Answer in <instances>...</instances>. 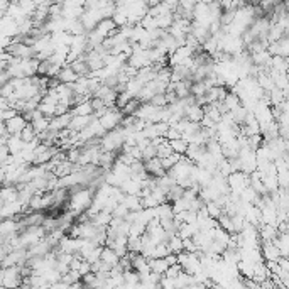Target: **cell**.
<instances>
[{"instance_id": "6da1fadb", "label": "cell", "mask_w": 289, "mask_h": 289, "mask_svg": "<svg viewBox=\"0 0 289 289\" xmlns=\"http://www.w3.org/2000/svg\"><path fill=\"white\" fill-rule=\"evenodd\" d=\"M68 193H70V198H68V201H70V212L76 217V215L85 213L90 208L95 190H92L88 186H75Z\"/></svg>"}, {"instance_id": "7a4b0ae2", "label": "cell", "mask_w": 289, "mask_h": 289, "mask_svg": "<svg viewBox=\"0 0 289 289\" xmlns=\"http://www.w3.org/2000/svg\"><path fill=\"white\" fill-rule=\"evenodd\" d=\"M124 140H125V135H124V129L122 127H117L115 130H110L100 139V149L102 152H117L120 147L124 146Z\"/></svg>"}, {"instance_id": "3957f363", "label": "cell", "mask_w": 289, "mask_h": 289, "mask_svg": "<svg viewBox=\"0 0 289 289\" xmlns=\"http://www.w3.org/2000/svg\"><path fill=\"white\" fill-rule=\"evenodd\" d=\"M122 119H124V115L119 108H108V112L102 115V117L98 119V122L103 127L105 132H110V130H115L117 127H120Z\"/></svg>"}, {"instance_id": "277c9868", "label": "cell", "mask_w": 289, "mask_h": 289, "mask_svg": "<svg viewBox=\"0 0 289 289\" xmlns=\"http://www.w3.org/2000/svg\"><path fill=\"white\" fill-rule=\"evenodd\" d=\"M22 286V276H20V267H7L4 269L2 276V287L4 289H17Z\"/></svg>"}, {"instance_id": "5b68a950", "label": "cell", "mask_w": 289, "mask_h": 289, "mask_svg": "<svg viewBox=\"0 0 289 289\" xmlns=\"http://www.w3.org/2000/svg\"><path fill=\"white\" fill-rule=\"evenodd\" d=\"M20 234V225H19V220H14V218H5V220H0V239L5 240L12 235H17Z\"/></svg>"}, {"instance_id": "8992f818", "label": "cell", "mask_w": 289, "mask_h": 289, "mask_svg": "<svg viewBox=\"0 0 289 289\" xmlns=\"http://www.w3.org/2000/svg\"><path fill=\"white\" fill-rule=\"evenodd\" d=\"M22 212H24V207L17 201V199H15V201H10V203H5L0 207V220H5V218L17 220L15 217L20 215Z\"/></svg>"}, {"instance_id": "52a82bcc", "label": "cell", "mask_w": 289, "mask_h": 289, "mask_svg": "<svg viewBox=\"0 0 289 289\" xmlns=\"http://www.w3.org/2000/svg\"><path fill=\"white\" fill-rule=\"evenodd\" d=\"M259 250H261V257L266 259V262H277V259L281 257L274 242H262L259 245Z\"/></svg>"}, {"instance_id": "ba28073f", "label": "cell", "mask_w": 289, "mask_h": 289, "mask_svg": "<svg viewBox=\"0 0 289 289\" xmlns=\"http://www.w3.org/2000/svg\"><path fill=\"white\" fill-rule=\"evenodd\" d=\"M93 120H95L93 115H75V117L71 115V122H70V125H68V129H70L71 132L78 134V132H81L83 129H86Z\"/></svg>"}, {"instance_id": "9c48e42d", "label": "cell", "mask_w": 289, "mask_h": 289, "mask_svg": "<svg viewBox=\"0 0 289 289\" xmlns=\"http://www.w3.org/2000/svg\"><path fill=\"white\" fill-rule=\"evenodd\" d=\"M25 125H27V122H25L22 115L19 113V115H15L14 119H10L5 122V129H7L9 135H19L25 129Z\"/></svg>"}, {"instance_id": "30bf717a", "label": "cell", "mask_w": 289, "mask_h": 289, "mask_svg": "<svg viewBox=\"0 0 289 289\" xmlns=\"http://www.w3.org/2000/svg\"><path fill=\"white\" fill-rule=\"evenodd\" d=\"M71 122V113L68 112L65 115H57V117L49 119V130H54V132H61V130L68 129V125Z\"/></svg>"}, {"instance_id": "8fae6325", "label": "cell", "mask_w": 289, "mask_h": 289, "mask_svg": "<svg viewBox=\"0 0 289 289\" xmlns=\"http://www.w3.org/2000/svg\"><path fill=\"white\" fill-rule=\"evenodd\" d=\"M144 169L147 172V176H151V178H161L166 175V171L162 169L161 161L157 159V157H154V159H151V161H146Z\"/></svg>"}, {"instance_id": "7c38bea8", "label": "cell", "mask_w": 289, "mask_h": 289, "mask_svg": "<svg viewBox=\"0 0 289 289\" xmlns=\"http://www.w3.org/2000/svg\"><path fill=\"white\" fill-rule=\"evenodd\" d=\"M24 142H22V139L19 137V135H9L7 140H5V147H7V151H9V154L10 156H17L22 152L24 149Z\"/></svg>"}, {"instance_id": "4fadbf2b", "label": "cell", "mask_w": 289, "mask_h": 289, "mask_svg": "<svg viewBox=\"0 0 289 289\" xmlns=\"http://www.w3.org/2000/svg\"><path fill=\"white\" fill-rule=\"evenodd\" d=\"M56 80L60 81L61 85H73V83L78 80V76L75 75V71H73L70 66H65V68H61L60 73H57Z\"/></svg>"}, {"instance_id": "5bb4252c", "label": "cell", "mask_w": 289, "mask_h": 289, "mask_svg": "<svg viewBox=\"0 0 289 289\" xmlns=\"http://www.w3.org/2000/svg\"><path fill=\"white\" fill-rule=\"evenodd\" d=\"M257 234H259V240L261 242H272L279 232H277L276 227H271V225H259V230H257Z\"/></svg>"}, {"instance_id": "9a60e30c", "label": "cell", "mask_w": 289, "mask_h": 289, "mask_svg": "<svg viewBox=\"0 0 289 289\" xmlns=\"http://www.w3.org/2000/svg\"><path fill=\"white\" fill-rule=\"evenodd\" d=\"M203 117H205L203 108L198 107V105H193V107H188L185 110V119L188 120V122H193V124L199 125V122H201Z\"/></svg>"}, {"instance_id": "2e32d148", "label": "cell", "mask_w": 289, "mask_h": 289, "mask_svg": "<svg viewBox=\"0 0 289 289\" xmlns=\"http://www.w3.org/2000/svg\"><path fill=\"white\" fill-rule=\"evenodd\" d=\"M100 261H102L103 264L110 266V267H115L120 262V257L115 254L112 249H108V247H103L102 254H100Z\"/></svg>"}, {"instance_id": "e0dca14e", "label": "cell", "mask_w": 289, "mask_h": 289, "mask_svg": "<svg viewBox=\"0 0 289 289\" xmlns=\"http://www.w3.org/2000/svg\"><path fill=\"white\" fill-rule=\"evenodd\" d=\"M147 264H149L151 272H154L157 276H164V272L167 271V266L164 259H147Z\"/></svg>"}, {"instance_id": "ac0fdd59", "label": "cell", "mask_w": 289, "mask_h": 289, "mask_svg": "<svg viewBox=\"0 0 289 289\" xmlns=\"http://www.w3.org/2000/svg\"><path fill=\"white\" fill-rule=\"evenodd\" d=\"M122 203H124V207L129 210V212H140V210H144L142 208V199H140L139 196H124L122 199Z\"/></svg>"}, {"instance_id": "d6986e66", "label": "cell", "mask_w": 289, "mask_h": 289, "mask_svg": "<svg viewBox=\"0 0 289 289\" xmlns=\"http://www.w3.org/2000/svg\"><path fill=\"white\" fill-rule=\"evenodd\" d=\"M223 105H225V108H227V112H235V110H237L239 107H240V98L235 95V93H232V92H227V95H225V98H223V102H222Z\"/></svg>"}, {"instance_id": "ffe728a7", "label": "cell", "mask_w": 289, "mask_h": 289, "mask_svg": "<svg viewBox=\"0 0 289 289\" xmlns=\"http://www.w3.org/2000/svg\"><path fill=\"white\" fill-rule=\"evenodd\" d=\"M29 125H31V127H33V130H34V134H36V135H41V134H44L46 130L49 129V119L39 117V119L33 120V122H31Z\"/></svg>"}, {"instance_id": "44dd1931", "label": "cell", "mask_w": 289, "mask_h": 289, "mask_svg": "<svg viewBox=\"0 0 289 289\" xmlns=\"http://www.w3.org/2000/svg\"><path fill=\"white\" fill-rule=\"evenodd\" d=\"M90 222H92L93 225H97V227H105V228H107L108 223L112 222V215H110V213H105V212H100V213L95 215V217L90 218Z\"/></svg>"}, {"instance_id": "7402d4cb", "label": "cell", "mask_w": 289, "mask_h": 289, "mask_svg": "<svg viewBox=\"0 0 289 289\" xmlns=\"http://www.w3.org/2000/svg\"><path fill=\"white\" fill-rule=\"evenodd\" d=\"M70 113L75 117V115H93V110H92V105H90V100L88 102H83L76 107L70 108Z\"/></svg>"}, {"instance_id": "603a6c76", "label": "cell", "mask_w": 289, "mask_h": 289, "mask_svg": "<svg viewBox=\"0 0 289 289\" xmlns=\"http://www.w3.org/2000/svg\"><path fill=\"white\" fill-rule=\"evenodd\" d=\"M208 92L207 85H205L203 81H196V83H191L190 86V95L194 97V98H199V97H205Z\"/></svg>"}, {"instance_id": "cb8c5ba5", "label": "cell", "mask_w": 289, "mask_h": 289, "mask_svg": "<svg viewBox=\"0 0 289 289\" xmlns=\"http://www.w3.org/2000/svg\"><path fill=\"white\" fill-rule=\"evenodd\" d=\"M166 244L169 247L171 254H180V252H183V240L178 237V235H171Z\"/></svg>"}, {"instance_id": "d4e9b609", "label": "cell", "mask_w": 289, "mask_h": 289, "mask_svg": "<svg viewBox=\"0 0 289 289\" xmlns=\"http://www.w3.org/2000/svg\"><path fill=\"white\" fill-rule=\"evenodd\" d=\"M181 159V156L180 154H175V152H172L171 156H167L166 159H159L161 161V166H162V169H164L166 172L169 171V169H172V167L176 166V162Z\"/></svg>"}, {"instance_id": "484cf974", "label": "cell", "mask_w": 289, "mask_h": 289, "mask_svg": "<svg viewBox=\"0 0 289 289\" xmlns=\"http://www.w3.org/2000/svg\"><path fill=\"white\" fill-rule=\"evenodd\" d=\"M169 147H171V151L175 152V154L185 156V152L188 149V144L183 139H178V140H169Z\"/></svg>"}, {"instance_id": "4316f807", "label": "cell", "mask_w": 289, "mask_h": 289, "mask_svg": "<svg viewBox=\"0 0 289 289\" xmlns=\"http://www.w3.org/2000/svg\"><path fill=\"white\" fill-rule=\"evenodd\" d=\"M171 250L167 244H157L154 247V250H152V259H164L166 255H169Z\"/></svg>"}, {"instance_id": "83f0119b", "label": "cell", "mask_w": 289, "mask_h": 289, "mask_svg": "<svg viewBox=\"0 0 289 289\" xmlns=\"http://www.w3.org/2000/svg\"><path fill=\"white\" fill-rule=\"evenodd\" d=\"M127 252L130 254H140L142 252V240L139 239H127Z\"/></svg>"}, {"instance_id": "f1b7e54d", "label": "cell", "mask_w": 289, "mask_h": 289, "mask_svg": "<svg viewBox=\"0 0 289 289\" xmlns=\"http://www.w3.org/2000/svg\"><path fill=\"white\" fill-rule=\"evenodd\" d=\"M139 107H140V102H139V100H137V98H132L122 110H120V112H122L124 117H127V115H134L135 112H137Z\"/></svg>"}, {"instance_id": "f546056e", "label": "cell", "mask_w": 289, "mask_h": 289, "mask_svg": "<svg viewBox=\"0 0 289 289\" xmlns=\"http://www.w3.org/2000/svg\"><path fill=\"white\" fill-rule=\"evenodd\" d=\"M171 154H172V151H171L169 142H167V140L156 147V157H157V159H166V157L171 156Z\"/></svg>"}, {"instance_id": "4dcf8cb0", "label": "cell", "mask_w": 289, "mask_h": 289, "mask_svg": "<svg viewBox=\"0 0 289 289\" xmlns=\"http://www.w3.org/2000/svg\"><path fill=\"white\" fill-rule=\"evenodd\" d=\"M19 137L22 139V142H24V144H29V142H33L34 139H38V135L34 134L33 127H31V125L27 124V125H25V129L19 134Z\"/></svg>"}, {"instance_id": "1f68e13d", "label": "cell", "mask_w": 289, "mask_h": 289, "mask_svg": "<svg viewBox=\"0 0 289 289\" xmlns=\"http://www.w3.org/2000/svg\"><path fill=\"white\" fill-rule=\"evenodd\" d=\"M154 157H156V147L151 146V142H149V144H147L144 149H142V162L154 159Z\"/></svg>"}, {"instance_id": "d6a6232c", "label": "cell", "mask_w": 289, "mask_h": 289, "mask_svg": "<svg viewBox=\"0 0 289 289\" xmlns=\"http://www.w3.org/2000/svg\"><path fill=\"white\" fill-rule=\"evenodd\" d=\"M157 287H159V289H176L175 287V279H169V277H166V276H161Z\"/></svg>"}, {"instance_id": "836d02e7", "label": "cell", "mask_w": 289, "mask_h": 289, "mask_svg": "<svg viewBox=\"0 0 289 289\" xmlns=\"http://www.w3.org/2000/svg\"><path fill=\"white\" fill-rule=\"evenodd\" d=\"M180 272H181V267L178 266V264L176 266H169V267H167V271L164 272V276L169 277V279H176Z\"/></svg>"}, {"instance_id": "e575fe53", "label": "cell", "mask_w": 289, "mask_h": 289, "mask_svg": "<svg viewBox=\"0 0 289 289\" xmlns=\"http://www.w3.org/2000/svg\"><path fill=\"white\" fill-rule=\"evenodd\" d=\"M9 81H10V76L7 75V71H2V73H0V90H2V88L7 85Z\"/></svg>"}, {"instance_id": "d590c367", "label": "cell", "mask_w": 289, "mask_h": 289, "mask_svg": "<svg viewBox=\"0 0 289 289\" xmlns=\"http://www.w3.org/2000/svg\"><path fill=\"white\" fill-rule=\"evenodd\" d=\"M164 261H166L167 266H176L178 264V255L176 254H169V255L164 257Z\"/></svg>"}, {"instance_id": "8d00e7d4", "label": "cell", "mask_w": 289, "mask_h": 289, "mask_svg": "<svg viewBox=\"0 0 289 289\" xmlns=\"http://www.w3.org/2000/svg\"><path fill=\"white\" fill-rule=\"evenodd\" d=\"M7 129H5V122H0V139H7Z\"/></svg>"}, {"instance_id": "74e56055", "label": "cell", "mask_w": 289, "mask_h": 289, "mask_svg": "<svg viewBox=\"0 0 289 289\" xmlns=\"http://www.w3.org/2000/svg\"><path fill=\"white\" fill-rule=\"evenodd\" d=\"M185 289H207V287L201 284H191V286H186Z\"/></svg>"}, {"instance_id": "f35d334b", "label": "cell", "mask_w": 289, "mask_h": 289, "mask_svg": "<svg viewBox=\"0 0 289 289\" xmlns=\"http://www.w3.org/2000/svg\"><path fill=\"white\" fill-rule=\"evenodd\" d=\"M78 289H92V287H88V286H83V284H81V286L78 287Z\"/></svg>"}, {"instance_id": "ab89813d", "label": "cell", "mask_w": 289, "mask_h": 289, "mask_svg": "<svg viewBox=\"0 0 289 289\" xmlns=\"http://www.w3.org/2000/svg\"><path fill=\"white\" fill-rule=\"evenodd\" d=\"M244 289H250V287H247V286H244Z\"/></svg>"}]
</instances>
